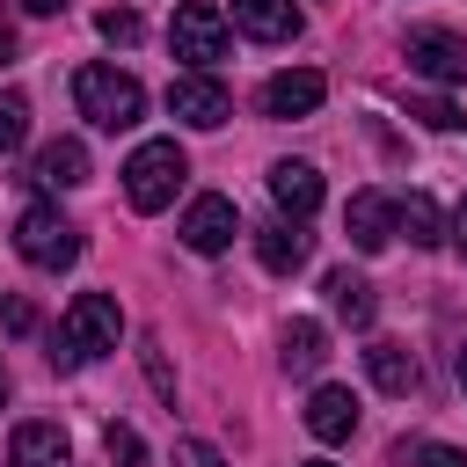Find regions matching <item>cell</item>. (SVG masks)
Wrapping results in <instances>:
<instances>
[{
  "mask_svg": "<svg viewBox=\"0 0 467 467\" xmlns=\"http://www.w3.org/2000/svg\"><path fill=\"white\" fill-rule=\"evenodd\" d=\"M73 102H80V117L95 131H131L146 117V88L131 73H117V66H80L73 73Z\"/></svg>",
  "mask_w": 467,
  "mask_h": 467,
  "instance_id": "1",
  "label": "cell"
},
{
  "mask_svg": "<svg viewBox=\"0 0 467 467\" xmlns=\"http://www.w3.org/2000/svg\"><path fill=\"white\" fill-rule=\"evenodd\" d=\"M117 336H124V306H117L109 292H80V299L66 306V321H58L51 358H58V365H88V358L117 350Z\"/></svg>",
  "mask_w": 467,
  "mask_h": 467,
  "instance_id": "2",
  "label": "cell"
},
{
  "mask_svg": "<svg viewBox=\"0 0 467 467\" xmlns=\"http://www.w3.org/2000/svg\"><path fill=\"white\" fill-rule=\"evenodd\" d=\"M182 175H190L182 146H175V139H146V146L124 161V197H131V212H161V204H175Z\"/></svg>",
  "mask_w": 467,
  "mask_h": 467,
  "instance_id": "3",
  "label": "cell"
},
{
  "mask_svg": "<svg viewBox=\"0 0 467 467\" xmlns=\"http://www.w3.org/2000/svg\"><path fill=\"white\" fill-rule=\"evenodd\" d=\"M15 248H22V263H36V270H73V263H80V226H73L58 204H29V212L15 219Z\"/></svg>",
  "mask_w": 467,
  "mask_h": 467,
  "instance_id": "4",
  "label": "cell"
},
{
  "mask_svg": "<svg viewBox=\"0 0 467 467\" xmlns=\"http://www.w3.org/2000/svg\"><path fill=\"white\" fill-rule=\"evenodd\" d=\"M168 44H175V58H190L197 73H212V66L226 58V44H234V22H226L212 0H182L175 22H168Z\"/></svg>",
  "mask_w": 467,
  "mask_h": 467,
  "instance_id": "5",
  "label": "cell"
},
{
  "mask_svg": "<svg viewBox=\"0 0 467 467\" xmlns=\"http://www.w3.org/2000/svg\"><path fill=\"white\" fill-rule=\"evenodd\" d=\"M401 58H409V73H423L438 88H467V36H452V29H409Z\"/></svg>",
  "mask_w": 467,
  "mask_h": 467,
  "instance_id": "6",
  "label": "cell"
},
{
  "mask_svg": "<svg viewBox=\"0 0 467 467\" xmlns=\"http://www.w3.org/2000/svg\"><path fill=\"white\" fill-rule=\"evenodd\" d=\"M168 109H175L190 131H219V124L234 117V95H226L212 73H182V80L168 88Z\"/></svg>",
  "mask_w": 467,
  "mask_h": 467,
  "instance_id": "7",
  "label": "cell"
},
{
  "mask_svg": "<svg viewBox=\"0 0 467 467\" xmlns=\"http://www.w3.org/2000/svg\"><path fill=\"white\" fill-rule=\"evenodd\" d=\"M321 95H328V80L314 66H285V73L263 80V117H314Z\"/></svg>",
  "mask_w": 467,
  "mask_h": 467,
  "instance_id": "8",
  "label": "cell"
},
{
  "mask_svg": "<svg viewBox=\"0 0 467 467\" xmlns=\"http://www.w3.org/2000/svg\"><path fill=\"white\" fill-rule=\"evenodd\" d=\"M234 234H241V212H234V197H197V204L182 212V248H197V255H219V248H234Z\"/></svg>",
  "mask_w": 467,
  "mask_h": 467,
  "instance_id": "9",
  "label": "cell"
},
{
  "mask_svg": "<svg viewBox=\"0 0 467 467\" xmlns=\"http://www.w3.org/2000/svg\"><path fill=\"white\" fill-rule=\"evenodd\" d=\"M343 234H350V248H358V255H379V248L394 241V197L358 190V197L343 204Z\"/></svg>",
  "mask_w": 467,
  "mask_h": 467,
  "instance_id": "10",
  "label": "cell"
},
{
  "mask_svg": "<svg viewBox=\"0 0 467 467\" xmlns=\"http://www.w3.org/2000/svg\"><path fill=\"white\" fill-rule=\"evenodd\" d=\"M255 255H263V270H277V277L306 270V255H314L306 219H270V226H255Z\"/></svg>",
  "mask_w": 467,
  "mask_h": 467,
  "instance_id": "11",
  "label": "cell"
},
{
  "mask_svg": "<svg viewBox=\"0 0 467 467\" xmlns=\"http://www.w3.org/2000/svg\"><path fill=\"white\" fill-rule=\"evenodd\" d=\"M270 197H277L285 219H306V212L321 204V175H314V161H270Z\"/></svg>",
  "mask_w": 467,
  "mask_h": 467,
  "instance_id": "12",
  "label": "cell"
},
{
  "mask_svg": "<svg viewBox=\"0 0 467 467\" xmlns=\"http://www.w3.org/2000/svg\"><path fill=\"white\" fill-rule=\"evenodd\" d=\"M306 431H314L321 445H343V438L358 431V394H350V387H314V401H306Z\"/></svg>",
  "mask_w": 467,
  "mask_h": 467,
  "instance_id": "13",
  "label": "cell"
},
{
  "mask_svg": "<svg viewBox=\"0 0 467 467\" xmlns=\"http://www.w3.org/2000/svg\"><path fill=\"white\" fill-rule=\"evenodd\" d=\"M7 467H73V445L58 423H22L7 438Z\"/></svg>",
  "mask_w": 467,
  "mask_h": 467,
  "instance_id": "14",
  "label": "cell"
},
{
  "mask_svg": "<svg viewBox=\"0 0 467 467\" xmlns=\"http://www.w3.org/2000/svg\"><path fill=\"white\" fill-rule=\"evenodd\" d=\"M321 299H328V314L350 321V328H372V314H379V299H372V285H365L358 270H328V277H321Z\"/></svg>",
  "mask_w": 467,
  "mask_h": 467,
  "instance_id": "15",
  "label": "cell"
},
{
  "mask_svg": "<svg viewBox=\"0 0 467 467\" xmlns=\"http://www.w3.org/2000/svg\"><path fill=\"white\" fill-rule=\"evenodd\" d=\"M234 29L255 36V44H285L299 29V7L292 0H234Z\"/></svg>",
  "mask_w": 467,
  "mask_h": 467,
  "instance_id": "16",
  "label": "cell"
},
{
  "mask_svg": "<svg viewBox=\"0 0 467 467\" xmlns=\"http://www.w3.org/2000/svg\"><path fill=\"white\" fill-rule=\"evenodd\" d=\"M365 372H372L379 394H416V379H423L409 343H372V350H365Z\"/></svg>",
  "mask_w": 467,
  "mask_h": 467,
  "instance_id": "17",
  "label": "cell"
},
{
  "mask_svg": "<svg viewBox=\"0 0 467 467\" xmlns=\"http://www.w3.org/2000/svg\"><path fill=\"white\" fill-rule=\"evenodd\" d=\"M36 182H51V190H80V182H88V146H80V139H51V146L36 153Z\"/></svg>",
  "mask_w": 467,
  "mask_h": 467,
  "instance_id": "18",
  "label": "cell"
},
{
  "mask_svg": "<svg viewBox=\"0 0 467 467\" xmlns=\"http://www.w3.org/2000/svg\"><path fill=\"white\" fill-rule=\"evenodd\" d=\"M321 358H328V336H321V321H285V372H321Z\"/></svg>",
  "mask_w": 467,
  "mask_h": 467,
  "instance_id": "19",
  "label": "cell"
},
{
  "mask_svg": "<svg viewBox=\"0 0 467 467\" xmlns=\"http://www.w3.org/2000/svg\"><path fill=\"white\" fill-rule=\"evenodd\" d=\"M394 234H409L416 248H438V241H445V234H438V204H431L423 190H409V197L394 204Z\"/></svg>",
  "mask_w": 467,
  "mask_h": 467,
  "instance_id": "20",
  "label": "cell"
},
{
  "mask_svg": "<svg viewBox=\"0 0 467 467\" xmlns=\"http://www.w3.org/2000/svg\"><path fill=\"white\" fill-rule=\"evenodd\" d=\"M22 139H29V102H22L15 88H0V161H7Z\"/></svg>",
  "mask_w": 467,
  "mask_h": 467,
  "instance_id": "21",
  "label": "cell"
},
{
  "mask_svg": "<svg viewBox=\"0 0 467 467\" xmlns=\"http://www.w3.org/2000/svg\"><path fill=\"white\" fill-rule=\"evenodd\" d=\"M102 452H109V467H146V445H139L131 423H109L102 431Z\"/></svg>",
  "mask_w": 467,
  "mask_h": 467,
  "instance_id": "22",
  "label": "cell"
},
{
  "mask_svg": "<svg viewBox=\"0 0 467 467\" xmlns=\"http://www.w3.org/2000/svg\"><path fill=\"white\" fill-rule=\"evenodd\" d=\"M95 29H102L109 44H131V36H139V15H131V7H102V15H95Z\"/></svg>",
  "mask_w": 467,
  "mask_h": 467,
  "instance_id": "23",
  "label": "cell"
},
{
  "mask_svg": "<svg viewBox=\"0 0 467 467\" xmlns=\"http://www.w3.org/2000/svg\"><path fill=\"white\" fill-rule=\"evenodd\" d=\"M401 460H416V467H467V452H452V445H401Z\"/></svg>",
  "mask_w": 467,
  "mask_h": 467,
  "instance_id": "24",
  "label": "cell"
},
{
  "mask_svg": "<svg viewBox=\"0 0 467 467\" xmlns=\"http://www.w3.org/2000/svg\"><path fill=\"white\" fill-rule=\"evenodd\" d=\"M175 467H226V460H219V445H204V438H175Z\"/></svg>",
  "mask_w": 467,
  "mask_h": 467,
  "instance_id": "25",
  "label": "cell"
},
{
  "mask_svg": "<svg viewBox=\"0 0 467 467\" xmlns=\"http://www.w3.org/2000/svg\"><path fill=\"white\" fill-rule=\"evenodd\" d=\"M416 117H423L431 131H452V124H460V109H452L445 95H431V102H416Z\"/></svg>",
  "mask_w": 467,
  "mask_h": 467,
  "instance_id": "26",
  "label": "cell"
},
{
  "mask_svg": "<svg viewBox=\"0 0 467 467\" xmlns=\"http://www.w3.org/2000/svg\"><path fill=\"white\" fill-rule=\"evenodd\" d=\"M146 379H153V394H168V401H175V372H168L161 343H146Z\"/></svg>",
  "mask_w": 467,
  "mask_h": 467,
  "instance_id": "27",
  "label": "cell"
},
{
  "mask_svg": "<svg viewBox=\"0 0 467 467\" xmlns=\"http://www.w3.org/2000/svg\"><path fill=\"white\" fill-rule=\"evenodd\" d=\"M452 241H460V255H467V197H460V212H452Z\"/></svg>",
  "mask_w": 467,
  "mask_h": 467,
  "instance_id": "28",
  "label": "cell"
},
{
  "mask_svg": "<svg viewBox=\"0 0 467 467\" xmlns=\"http://www.w3.org/2000/svg\"><path fill=\"white\" fill-rule=\"evenodd\" d=\"M15 66V29H0V73Z\"/></svg>",
  "mask_w": 467,
  "mask_h": 467,
  "instance_id": "29",
  "label": "cell"
},
{
  "mask_svg": "<svg viewBox=\"0 0 467 467\" xmlns=\"http://www.w3.org/2000/svg\"><path fill=\"white\" fill-rule=\"evenodd\" d=\"M22 7H29V15H58L66 0H22Z\"/></svg>",
  "mask_w": 467,
  "mask_h": 467,
  "instance_id": "30",
  "label": "cell"
},
{
  "mask_svg": "<svg viewBox=\"0 0 467 467\" xmlns=\"http://www.w3.org/2000/svg\"><path fill=\"white\" fill-rule=\"evenodd\" d=\"M460 387H467V343H460Z\"/></svg>",
  "mask_w": 467,
  "mask_h": 467,
  "instance_id": "31",
  "label": "cell"
},
{
  "mask_svg": "<svg viewBox=\"0 0 467 467\" xmlns=\"http://www.w3.org/2000/svg\"><path fill=\"white\" fill-rule=\"evenodd\" d=\"M0 401H7V372H0Z\"/></svg>",
  "mask_w": 467,
  "mask_h": 467,
  "instance_id": "32",
  "label": "cell"
},
{
  "mask_svg": "<svg viewBox=\"0 0 467 467\" xmlns=\"http://www.w3.org/2000/svg\"><path fill=\"white\" fill-rule=\"evenodd\" d=\"M306 467H328V460H306Z\"/></svg>",
  "mask_w": 467,
  "mask_h": 467,
  "instance_id": "33",
  "label": "cell"
}]
</instances>
